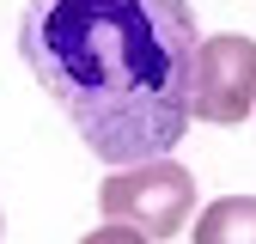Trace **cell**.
<instances>
[{"label": "cell", "instance_id": "cell-1", "mask_svg": "<svg viewBox=\"0 0 256 244\" xmlns=\"http://www.w3.org/2000/svg\"><path fill=\"white\" fill-rule=\"evenodd\" d=\"M18 49L104 165H146L189 128V0H30Z\"/></svg>", "mask_w": 256, "mask_h": 244}, {"label": "cell", "instance_id": "cell-4", "mask_svg": "<svg viewBox=\"0 0 256 244\" xmlns=\"http://www.w3.org/2000/svg\"><path fill=\"white\" fill-rule=\"evenodd\" d=\"M196 244H256V196H220L202 208Z\"/></svg>", "mask_w": 256, "mask_h": 244}, {"label": "cell", "instance_id": "cell-3", "mask_svg": "<svg viewBox=\"0 0 256 244\" xmlns=\"http://www.w3.org/2000/svg\"><path fill=\"white\" fill-rule=\"evenodd\" d=\"M189 110L196 122H244L256 110V37L220 30L196 49V80H189Z\"/></svg>", "mask_w": 256, "mask_h": 244}, {"label": "cell", "instance_id": "cell-5", "mask_svg": "<svg viewBox=\"0 0 256 244\" xmlns=\"http://www.w3.org/2000/svg\"><path fill=\"white\" fill-rule=\"evenodd\" d=\"M80 244H146V238H140V232H128V226H110V220H104L98 232H86Z\"/></svg>", "mask_w": 256, "mask_h": 244}, {"label": "cell", "instance_id": "cell-2", "mask_svg": "<svg viewBox=\"0 0 256 244\" xmlns=\"http://www.w3.org/2000/svg\"><path fill=\"white\" fill-rule=\"evenodd\" d=\"M104 220L110 226H128L140 238H171L183 232V220L196 214V177L177 159H146V165H122L104 177Z\"/></svg>", "mask_w": 256, "mask_h": 244}]
</instances>
